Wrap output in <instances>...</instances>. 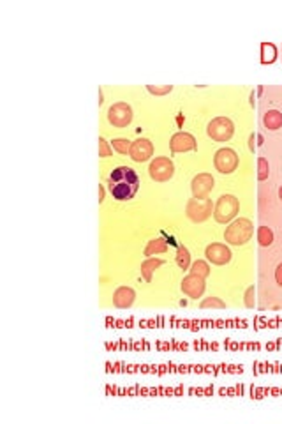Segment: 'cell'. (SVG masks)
Segmentation results:
<instances>
[{"instance_id":"6da1fadb","label":"cell","mask_w":282,"mask_h":424,"mask_svg":"<svg viewBox=\"0 0 282 424\" xmlns=\"http://www.w3.org/2000/svg\"><path fill=\"white\" fill-rule=\"evenodd\" d=\"M140 188V177L130 166H118L110 173L108 189L115 200H130Z\"/></svg>"},{"instance_id":"7a4b0ae2","label":"cell","mask_w":282,"mask_h":424,"mask_svg":"<svg viewBox=\"0 0 282 424\" xmlns=\"http://www.w3.org/2000/svg\"><path fill=\"white\" fill-rule=\"evenodd\" d=\"M252 232H254L252 223H250L249 219L240 218V219H234V221L228 226L226 232H224V239H226V242H230V244H233V246H242L252 237Z\"/></svg>"},{"instance_id":"3957f363","label":"cell","mask_w":282,"mask_h":424,"mask_svg":"<svg viewBox=\"0 0 282 424\" xmlns=\"http://www.w3.org/2000/svg\"><path fill=\"white\" fill-rule=\"evenodd\" d=\"M238 209H240V203L238 198L233 195H222L216 203V209H214V218L219 223H230L231 219L236 216Z\"/></svg>"},{"instance_id":"277c9868","label":"cell","mask_w":282,"mask_h":424,"mask_svg":"<svg viewBox=\"0 0 282 424\" xmlns=\"http://www.w3.org/2000/svg\"><path fill=\"white\" fill-rule=\"evenodd\" d=\"M210 214H212L210 198H206V196H194L192 200H189V203H187V216L192 221L201 223L210 218Z\"/></svg>"},{"instance_id":"5b68a950","label":"cell","mask_w":282,"mask_h":424,"mask_svg":"<svg viewBox=\"0 0 282 424\" xmlns=\"http://www.w3.org/2000/svg\"><path fill=\"white\" fill-rule=\"evenodd\" d=\"M208 136L214 138L216 142H228L233 136L234 126L228 117H217L208 124Z\"/></svg>"},{"instance_id":"8992f818","label":"cell","mask_w":282,"mask_h":424,"mask_svg":"<svg viewBox=\"0 0 282 424\" xmlns=\"http://www.w3.org/2000/svg\"><path fill=\"white\" fill-rule=\"evenodd\" d=\"M108 120L115 128H126L132 120V108L127 103H115L108 110Z\"/></svg>"},{"instance_id":"52a82bcc","label":"cell","mask_w":282,"mask_h":424,"mask_svg":"<svg viewBox=\"0 0 282 424\" xmlns=\"http://www.w3.org/2000/svg\"><path fill=\"white\" fill-rule=\"evenodd\" d=\"M150 177L157 182H164V180H170L174 173V166H173V161L170 158H156L152 163H150Z\"/></svg>"},{"instance_id":"ba28073f","label":"cell","mask_w":282,"mask_h":424,"mask_svg":"<svg viewBox=\"0 0 282 424\" xmlns=\"http://www.w3.org/2000/svg\"><path fill=\"white\" fill-rule=\"evenodd\" d=\"M214 165L219 170L220 173H231L236 170L238 166V156L233 149H220L216 152V158H214Z\"/></svg>"},{"instance_id":"9c48e42d","label":"cell","mask_w":282,"mask_h":424,"mask_svg":"<svg viewBox=\"0 0 282 424\" xmlns=\"http://www.w3.org/2000/svg\"><path fill=\"white\" fill-rule=\"evenodd\" d=\"M129 154H130V158H132L134 161H138V163L146 161V159H150V158H152V154H154L152 142H150V140H146V138L134 140V142L130 143Z\"/></svg>"},{"instance_id":"30bf717a","label":"cell","mask_w":282,"mask_h":424,"mask_svg":"<svg viewBox=\"0 0 282 424\" xmlns=\"http://www.w3.org/2000/svg\"><path fill=\"white\" fill-rule=\"evenodd\" d=\"M206 258L216 265H224L231 260V251L226 244H220V242H214V244L206 246V251H204Z\"/></svg>"},{"instance_id":"8fae6325","label":"cell","mask_w":282,"mask_h":424,"mask_svg":"<svg viewBox=\"0 0 282 424\" xmlns=\"http://www.w3.org/2000/svg\"><path fill=\"white\" fill-rule=\"evenodd\" d=\"M182 290L186 295L192 297V299H198V297H201L204 292V278L196 276V274L186 276L182 281Z\"/></svg>"},{"instance_id":"7c38bea8","label":"cell","mask_w":282,"mask_h":424,"mask_svg":"<svg viewBox=\"0 0 282 424\" xmlns=\"http://www.w3.org/2000/svg\"><path fill=\"white\" fill-rule=\"evenodd\" d=\"M170 147L173 152H187V150H194L196 149V140H194L192 135L189 133H174L171 136V142H170Z\"/></svg>"},{"instance_id":"4fadbf2b","label":"cell","mask_w":282,"mask_h":424,"mask_svg":"<svg viewBox=\"0 0 282 424\" xmlns=\"http://www.w3.org/2000/svg\"><path fill=\"white\" fill-rule=\"evenodd\" d=\"M214 189V177L210 173H200L192 179L194 196H206Z\"/></svg>"},{"instance_id":"5bb4252c","label":"cell","mask_w":282,"mask_h":424,"mask_svg":"<svg viewBox=\"0 0 282 424\" xmlns=\"http://www.w3.org/2000/svg\"><path fill=\"white\" fill-rule=\"evenodd\" d=\"M134 297H136V293H134L132 288H129V286H120V288H116L115 293H113V304H115L116 308H129V306L134 302Z\"/></svg>"},{"instance_id":"9a60e30c","label":"cell","mask_w":282,"mask_h":424,"mask_svg":"<svg viewBox=\"0 0 282 424\" xmlns=\"http://www.w3.org/2000/svg\"><path fill=\"white\" fill-rule=\"evenodd\" d=\"M263 122L268 129L275 131V129L282 128V113L278 112V110H268L263 117Z\"/></svg>"},{"instance_id":"2e32d148","label":"cell","mask_w":282,"mask_h":424,"mask_svg":"<svg viewBox=\"0 0 282 424\" xmlns=\"http://www.w3.org/2000/svg\"><path fill=\"white\" fill-rule=\"evenodd\" d=\"M162 260H159V258H152V256H150V258H146L145 262L141 263V274H143V278L146 279V281H150V279H152V274H154V270L157 269V267H160L162 265Z\"/></svg>"},{"instance_id":"e0dca14e","label":"cell","mask_w":282,"mask_h":424,"mask_svg":"<svg viewBox=\"0 0 282 424\" xmlns=\"http://www.w3.org/2000/svg\"><path fill=\"white\" fill-rule=\"evenodd\" d=\"M166 249H168L166 240L164 239H152V240H148V244H146L145 255L150 258L152 255H159V253H164Z\"/></svg>"},{"instance_id":"ac0fdd59","label":"cell","mask_w":282,"mask_h":424,"mask_svg":"<svg viewBox=\"0 0 282 424\" xmlns=\"http://www.w3.org/2000/svg\"><path fill=\"white\" fill-rule=\"evenodd\" d=\"M258 242H260L263 248L272 246V242H274V232H272L268 226H260V228H258Z\"/></svg>"},{"instance_id":"d6986e66","label":"cell","mask_w":282,"mask_h":424,"mask_svg":"<svg viewBox=\"0 0 282 424\" xmlns=\"http://www.w3.org/2000/svg\"><path fill=\"white\" fill-rule=\"evenodd\" d=\"M176 263H178L180 269H184V270L189 269V265H190V255H189V251H187L186 246H180L178 251H176Z\"/></svg>"},{"instance_id":"ffe728a7","label":"cell","mask_w":282,"mask_h":424,"mask_svg":"<svg viewBox=\"0 0 282 424\" xmlns=\"http://www.w3.org/2000/svg\"><path fill=\"white\" fill-rule=\"evenodd\" d=\"M190 274H196V276H201V278H206L210 274V267H208L206 262L203 260H196L190 267Z\"/></svg>"},{"instance_id":"44dd1931","label":"cell","mask_w":282,"mask_h":424,"mask_svg":"<svg viewBox=\"0 0 282 424\" xmlns=\"http://www.w3.org/2000/svg\"><path fill=\"white\" fill-rule=\"evenodd\" d=\"M261 52H263V62L266 64V62H274L275 57H277V48H275L272 43H264L263 46H261Z\"/></svg>"},{"instance_id":"7402d4cb","label":"cell","mask_w":282,"mask_h":424,"mask_svg":"<svg viewBox=\"0 0 282 424\" xmlns=\"http://www.w3.org/2000/svg\"><path fill=\"white\" fill-rule=\"evenodd\" d=\"M112 145H113V149H115L116 152H120V154H127V152H129V149H130V142L127 138L113 140Z\"/></svg>"},{"instance_id":"603a6c76","label":"cell","mask_w":282,"mask_h":424,"mask_svg":"<svg viewBox=\"0 0 282 424\" xmlns=\"http://www.w3.org/2000/svg\"><path fill=\"white\" fill-rule=\"evenodd\" d=\"M268 173H270V166H268V161L264 158L258 159V179L264 180L268 179Z\"/></svg>"},{"instance_id":"cb8c5ba5","label":"cell","mask_w":282,"mask_h":424,"mask_svg":"<svg viewBox=\"0 0 282 424\" xmlns=\"http://www.w3.org/2000/svg\"><path fill=\"white\" fill-rule=\"evenodd\" d=\"M146 89H148V92H152V94L162 96V94H168V92H171V90H173V85H164V87L146 85Z\"/></svg>"},{"instance_id":"d4e9b609","label":"cell","mask_w":282,"mask_h":424,"mask_svg":"<svg viewBox=\"0 0 282 424\" xmlns=\"http://www.w3.org/2000/svg\"><path fill=\"white\" fill-rule=\"evenodd\" d=\"M208 306H216V308H226V304H224L220 299H217V297H208V299H204L203 302H201V308H208Z\"/></svg>"},{"instance_id":"484cf974","label":"cell","mask_w":282,"mask_h":424,"mask_svg":"<svg viewBox=\"0 0 282 424\" xmlns=\"http://www.w3.org/2000/svg\"><path fill=\"white\" fill-rule=\"evenodd\" d=\"M99 156L100 158H110L112 156V149H110L108 142L104 138H99Z\"/></svg>"},{"instance_id":"4316f807","label":"cell","mask_w":282,"mask_h":424,"mask_svg":"<svg viewBox=\"0 0 282 424\" xmlns=\"http://www.w3.org/2000/svg\"><path fill=\"white\" fill-rule=\"evenodd\" d=\"M275 281L278 283V286H282V263H278L275 269Z\"/></svg>"},{"instance_id":"83f0119b","label":"cell","mask_w":282,"mask_h":424,"mask_svg":"<svg viewBox=\"0 0 282 424\" xmlns=\"http://www.w3.org/2000/svg\"><path fill=\"white\" fill-rule=\"evenodd\" d=\"M252 295H254V288L250 286V288L247 290V306H249V308L254 304V302H252Z\"/></svg>"},{"instance_id":"f1b7e54d","label":"cell","mask_w":282,"mask_h":424,"mask_svg":"<svg viewBox=\"0 0 282 424\" xmlns=\"http://www.w3.org/2000/svg\"><path fill=\"white\" fill-rule=\"evenodd\" d=\"M102 200H104V188L99 186V202H102Z\"/></svg>"},{"instance_id":"f546056e","label":"cell","mask_w":282,"mask_h":424,"mask_svg":"<svg viewBox=\"0 0 282 424\" xmlns=\"http://www.w3.org/2000/svg\"><path fill=\"white\" fill-rule=\"evenodd\" d=\"M278 198L282 200V186H280V189H278Z\"/></svg>"}]
</instances>
